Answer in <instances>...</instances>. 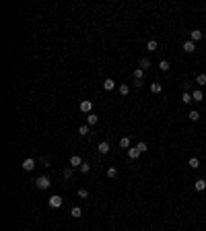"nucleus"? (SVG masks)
Masks as SVG:
<instances>
[{
	"mask_svg": "<svg viewBox=\"0 0 206 231\" xmlns=\"http://www.w3.org/2000/svg\"><path fill=\"white\" fill-rule=\"evenodd\" d=\"M49 186H52V180L48 176H39L35 180V188H39V190H48Z\"/></svg>",
	"mask_w": 206,
	"mask_h": 231,
	"instance_id": "f257e3e1",
	"label": "nucleus"
},
{
	"mask_svg": "<svg viewBox=\"0 0 206 231\" xmlns=\"http://www.w3.org/2000/svg\"><path fill=\"white\" fill-rule=\"evenodd\" d=\"M35 163H37V161H35V159H25V161L23 163H21V167H23L25 169V171H33V169H35Z\"/></svg>",
	"mask_w": 206,
	"mask_h": 231,
	"instance_id": "f03ea898",
	"label": "nucleus"
},
{
	"mask_svg": "<svg viewBox=\"0 0 206 231\" xmlns=\"http://www.w3.org/2000/svg\"><path fill=\"white\" fill-rule=\"evenodd\" d=\"M79 109L83 113H91V109H93V101H89V99H85V101H80Z\"/></svg>",
	"mask_w": 206,
	"mask_h": 231,
	"instance_id": "7ed1b4c3",
	"label": "nucleus"
},
{
	"mask_svg": "<svg viewBox=\"0 0 206 231\" xmlns=\"http://www.w3.org/2000/svg\"><path fill=\"white\" fill-rule=\"evenodd\" d=\"M49 207H52V208H60V207H62V196L54 194V196L49 198Z\"/></svg>",
	"mask_w": 206,
	"mask_h": 231,
	"instance_id": "20e7f679",
	"label": "nucleus"
},
{
	"mask_svg": "<svg viewBox=\"0 0 206 231\" xmlns=\"http://www.w3.org/2000/svg\"><path fill=\"white\" fill-rule=\"evenodd\" d=\"M109 149H111V147H109V143H107V140H101V143L97 144V151L101 153V155H107V153H109Z\"/></svg>",
	"mask_w": 206,
	"mask_h": 231,
	"instance_id": "39448f33",
	"label": "nucleus"
},
{
	"mask_svg": "<svg viewBox=\"0 0 206 231\" xmlns=\"http://www.w3.org/2000/svg\"><path fill=\"white\" fill-rule=\"evenodd\" d=\"M140 155H142V153L138 151L136 147H130V149H128V159H132V161H136V159L140 157Z\"/></svg>",
	"mask_w": 206,
	"mask_h": 231,
	"instance_id": "423d86ee",
	"label": "nucleus"
},
{
	"mask_svg": "<svg viewBox=\"0 0 206 231\" xmlns=\"http://www.w3.org/2000/svg\"><path fill=\"white\" fill-rule=\"evenodd\" d=\"M202 37H204V33H202L200 29H194V31L190 33V41H194V44H196V41H200Z\"/></svg>",
	"mask_w": 206,
	"mask_h": 231,
	"instance_id": "0eeeda50",
	"label": "nucleus"
},
{
	"mask_svg": "<svg viewBox=\"0 0 206 231\" xmlns=\"http://www.w3.org/2000/svg\"><path fill=\"white\" fill-rule=\"evenodd\" d=\"M80 165H83V159H80V155H72V157H70V167H80Z\"/></svg>",
	"mask_w": 206,
	"mask_h": 231,
	"instance_id": "6e6552de",
	"label": "nucleus"
},
{
	"mask_svg": "<svg viewBox=\"0 0 206 231\" xmlns=\"http://www.w3.org/2000/svg\"><path fill=\"white\" fill-rule=\"evenodd\" d=\"M182 48H183V52H186V54H194V52H196V44H194V41H186Z\"/></svg>",
	"mask_w": 206,
	"mask_h": 231,
	"instance_id": "1a4fd4ad",
	"label": "nucleus"
},
{
	"mask_svg": "<svg viewBox=\"0 0 206 231\" xmlns=\"http://www.w3.org/2000/svg\"><path fill=\"white\" fill-rule=\"evenodd\" d=\"M192 99H194L196 103H200V101H204V93H202L200 89H194V93H192Z\"/></svg>",
	"mask_w": 206,
	"mask_h": 231,
	"instance_id": "9d476101",
	"label": "nucleus"
},
{
	"mask_svg": "<svg viewBox=\"0 0 206 231\" xmlns=\"http://www.w3.org/2000/svg\"><path fill=\"white\" fill-rule=\"evenodd\" d=\"M194 190H196V192H204L206 190V180H196V182H194Z\"/></svg>",
	"mask_w": 206,
	"mask_h": 231,
	"instance_id": "9b49d317",
	"label": "nucleus"
},
{
	"mask_svg": "<svg viewBox=\"0 0 206 231\" xmlns=\"http://www.w3.org/2000/svg\"><path fill=\"white\" fill-rule=\"evenodd\" d=\"M103 89H105V91H113V89H116V81H113V79H105V81H103Z\"/></svg>",
	"mask_w": 206,
	"mask_h": 231,
	"instance_id": "f8f14e48",
	"label": "nucleus"
},
{
	"mask_svg": "<svg viewBox=\"0 0 206 231\" xmlns=\"http://www.w3.org/2000/svg\"><path fill=\"white\" fill-rule=\"evenodd\" d=\"M130 144H132V138H130V136H122V138H120V147H122V149H130Z\"/></svg>",
	"mask_w": 206,
	"mask_h": 231,
	"instance_id": "ddd939ff",
	"label": "nucleus"
},
{
	"mask_svg": "<svg viewBox=\"0 0 206 231\" xmlns=\"http://www.w3.org/2000/svg\"><path fill=\"white\" fill-rule=\"evenodd\" d=\"M97 122H99V116H95V113H89V116H87V124H89V126H95Z\"/></svg>",
	"mask_w": 206,
	"mask_h": 231,
	"instance_id": "4468645a",
	"label": "nucleus"
},
{
	"mask_svg": "<svg viewBox=\"0 0 206 231\" xmlns=\"http://www.w3.org/2000/svg\"><path fill=\"white\" fill-rule=\"evenodd\" d=\"M188 165H190L192 169H198V167H200V159H198V157H190V161H188Z\"/></svg>",
	"mask_w": 206,
	"mask_h": 231,
	"instance_id": "2eb2a0df",
	"label": "nucleus"
},
{
	"mask_svg": "<svg viewBox=\"0 0 206 231\" xmlns=\"http://www.w3.org/2000/svg\"><path fill=\"white\" fill-rule=\"evenodd\" d=\"M70 217H74V219H80V217H83V211H80V207H72V211H70Z\"/></svg>",
	"mask_w": 206,
	"mask_h": 231,
	"instance_id": "dca6fc26",
	"label": "nucleus"
},
{
	"mask_svg": "<svg viewBox=\"0 0 206 231\" xmlns=\"http://www.w3.org/2000/svg\"><path fill=\"white\" fill-rule=\"evenodd\" d=\"M196 85H198V87H204V85H206V72H202V74L196 76Z\"/></svg>",
	"mask_w": 206,
	"mask_h": 231,
	"instance_id": "f3484780",
	"label": "nucleus"
},
{
	"mask_svg": "<svg viewBox=\"0 0 206 231\" xmlns=\"http://www.w3.org/2000/svg\"><path fill=\"white\" fill-rule=\"evenodd\" d=\"M132 76H134V81H142V76H144V70L142 68H136L132 72Z\"/></svg>",
	"mask_w": 206,
	"mask_h": 231,
	"instance_id": "a211bd4d",
	"label": "nucleus"
},
{
	"mask_svg": "<svg viewBox=\"0 0 206 231\" xmlns=\"http://www.w3.org/2000/svg\"><path fill=\"white\" fill-rule=\"evenodd\" d=\"M188 118H190L192 122H198V120H200V112H196V109H192V112L188 113Z\"/></svg>",
	"mask_w": 206,
	"mask_h": 231,
	"instance_id": "6ab92c4d",
	"label": "nucleus"
},
{
	"mask_svg": "<svg viewBox=\"0 0 206 231\" xmlns=\"http://www.w3.org/2000/svg\"><path fill=\"white\" fill-rule=\"evenodd\" d=\"M148 66H151V60H148V58H142L140 62H138V68H142V70H147Z\"/></svg>",
	"mask_w": 206,
	"mask_h": 231,
	"instance_id": "aec40b11",
	"label": "nucleus"
},
{
	"mask_svg": "<svg viewBox=\"0 0 206 231\" xmlns=\"http://www.w3.org/2000/svg\"><path fill=\"white\" fill-rule=\"evenodd\" d=\"M159 68H161V70H163V72H167V70L171 68V64L167 62V60H161V62H159Z\"/></svg>",
	"mask_w": 206,
	"mask_h": 231,
	"instance_id": "412c9836",
	"label": "nucleus"
},
{
	"mask_svg": "<svg viewBox=\"0 0 206 231\" xmlns=\"http://www.w3.org/2000/svg\"><path fill=\"white\" fill-rule=\"evenodd\" d=\"M161 89H163V85L159 83V81H157V83H152V85H151V91H152V93H161Z\"/></svg>",
	"mask_w": 206,
	"mask_h": 231,
	"instance_id": "4be33fe9",
	"label": "nucleus"
},
{
	"mask_svg": "<svg viewBox=\"0 0 206 231\" xmlns=\"http://www.w3.org/2000/svg\"><path fill=\"white\" fill-rule=\"evenodd\" d=\"M62 177H64V180H70V177H72V167L62 169Z\"/></svg>",
	"mask_w": 206,
	"mask_h": 231,
	"instance_id": "5701e85b",
	"label": "nucleus"
},
{
	"mask_svg": "<svg viewBox=\"0 0 206 231\" xmlns=\"http://www.w3.org/2000/svg\"><path fill=\"white\" fill-rule=\"evenodd\" d=\"M107 177H109V180H116V177H118V169H116V167H109L107 169Z\"/></svg>",
	"mask_w": 206,
	"mask_h": 231,
	"instance_id": "b1692460",
	"label": "nucleus"
},
{
	"mask_svg": "<svg viewBox=\"0 0 206 231\" xmlns=\"http://www.w3.org/2000/svg\"><path fill=\"white\" fill-rule=\"evenodd\" d=\"M159 48V44H157V41H155V39H151V41H148V44H147V50H148V52H155V50H157Z\"/></svg>",
	"mask_w": 206,
	"mask_h": 231,
	"instance_id": "393cba45",
	"label": "nucleus"
},
{
	"mask_svg": "<svg viewBox=\"0 0 206 231\" xmlns=\"http://www.w3.org/2000/svg\"><path fill=\"white\" fill-rule=\"evenodd\" d=\"M118 89H120V95H128V93H130V87H128L126 83H122Z\"/></svg>",
	"mask_w": 206,
	"mask_h": 231,
	"instance_id": "a878e982",
	"label": "nucleus"
},
{
	"mask_svg": "<svg viewBox=\"0 0 206 231\" xmlns=\"http://www.w3.org/2000/svg\"><path fill=\"white\" fill-rule=\"evenodd\" d=\"M80 173H89V171H91V163H87V161H83V165H80Z\"/></svg>",
	"mask_w": 206,
	"mask_h": 231,
	"instance_id": "bb28decb",
	"label": "nucleus"
},
{
	"mask_svg": "<svg viewBox=\"0 0 206 231\" xmlns=\"http://www.w3.org/2000/svg\"><path fill=\"white\" fill-rule=\"evenodd\" d=\"M79 134H80V136H87V134H89V124H83V126H79Z\"/></svg>",
	"mask_w": 206,
	"mask_h": 231,
	"instance_id": "cd10ccee",
	"label": "nucleus"
},
{
	"mask_svg": "<svg viewBox=\"0 0 206 231\" xmlns=\"http://www.w3.org/2000/svg\"><path fill=\"white\" fill-rule=\"evenodd\" d=\"M182 101H183L186 105L192 103V101H194V99H192V93H183V95H182Z\"/></svg>",
	"mask_w": 206,
	"mask_h": 231,
	"instance_id": "c85d7f7f",
	"label": "nucleus"
},
{
	"mask_svg": "<svg viewBox=\"0 0 206 231\" xmlns=\"http://www.w3.org/2000/svg\"><path fill=\"white\" fill-rule=\"evenodd\" d=\"M136 149H138L140 153H147V149H148V147H147V143H138V144H136Z\"/></svg>",
	"mask_w": 206,
	"mask_h": 231,
	"instance_id": "c756f323",
	"label": "nucleus"
},
{
	"mask_svg": "<svg viewBox=\"0 0 206 231\" xmlns=\"http://www.w3.org/2000/svg\"><path fill=\"white\" fill-rule=\"evenodd\" d=\"M89 196V190H87V188H80V190H79V198H87Z\"/></svg>",
	"mask_w": 206,
	"mask_h": 231,
	"instance_id": "7c9ffc66",
	"label": "nucleus"
},
{
	"mask_svg": "<svg viewBox=\"0 0 206 231\" xmlns=\"http://www.w3.org/2000/svg\"><path fill=\"white\" fill-rule=\"evenodd\" d=\"M134 89H142V81H134Z\"/></svg>",
	"mask_w": 206,
	"mask_h": 231,
	"instance_id": "2f4dec72",
	"label": "nucleus"
},
{
	"mask_svg": "<svg viewBox=\"0 0 206 231\" xmlns=\"http://www.w3.org/2000/svg\"><path fill=\"white\" fill-rule=\"evenodd\" d=\"M39 161H41V163H44L45 167H49V159H45V157H41V159H39Z\"/></svg>",
	"mask_w": 206,
	"mask_h": 231,
	"instance_id": "473e14b6",
	"label": "nucleus"
}]
</instances>
